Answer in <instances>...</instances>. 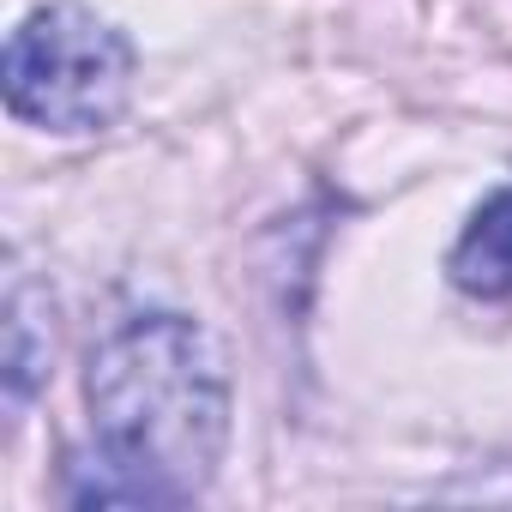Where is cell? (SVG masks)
Returning a JSON list of instances; mask_svg holds the SVG:
<instances>
[{
    "label": "cell",
    "instance_id": "cell-1",
    "mask_svg": "<svg viewBox=\"0 0 512 512\" xmlns=\"http://www.w3.org/2000/svg\"><path fill=\"white\" fill-rule=\"evenodd\" d=\"M97 458L73 482L79 506H181L205 488L223 428L229 386L211 338L181 314H139L115 326L91 362Z\"/></svg>",
    "mask_w": 512,
    "mask_h": 512
},
{
    "label": "cell",
    "instance_id": "cell-2",
    "mask_svg": "<svg viewBox=\"0 0 512 512\" xmlns=\"http://www.w3.org/2000/svg\"><path fill=\"white\" fill-rule=\"evenodd\" d=\"M133 97V43L85 7H43L7 37V109L55 133L109 127Z\"/></svg>",
    "mask_w": 512,
    "mask_h": 512
},
{
    "label": "cell",
    "instance_id": "cell-3",
    "mask_svg": "<svg viewBox=\"0 0 512 512\" xmlns=\"http://www.w3.org/2000/svg\"><path fill=\"white\" fill-rule=\"evenodd\" d=\"M452 284L464 296H512V187H500L476 217L470 229L458 235L452 260H446Z\"/></svg>",
    "mask_w": 512,
    "mask_h": 512
}]
</instances>
